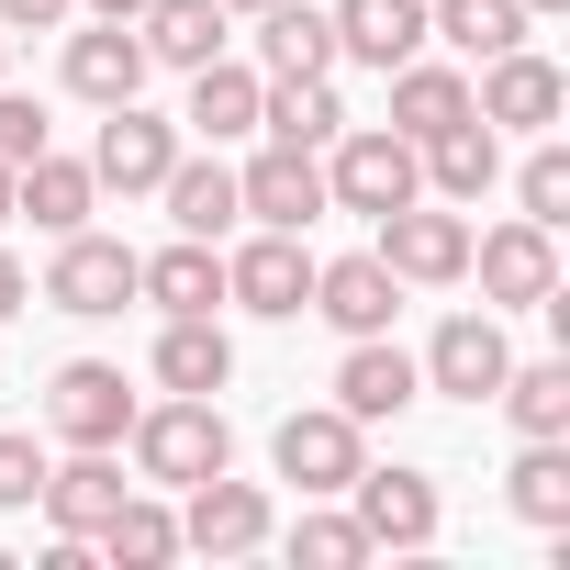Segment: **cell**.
<instances>
[{
  "mask_svg": "<svg viewBox=\"0 0 570 570\" xmlns=\"http://www.w3.org/2000/svg\"><path fill=\"white\" fill-rule=\"evenodd\" d=\"M124 448H135V481H157V492H190V481L235 470V425H224V403H213V392H168V403H135Z\"/></svg>",
  "mask_w": 570,
  "mask_h": 570,
  "instance_id": "cell-1",
  "label": "cell"
},
{
  "mask_svg": "<svg viewBox=\"0 0 570 570\" xmlns=\"http://www.w3.org/2000/svg\"><path fill=\"white\" fill-rule=\"evenodd\" d=\"M403 202H425L414 135H392V124H347V135L325 146V213H358V224H381V213H403Z\"/></svg>",
  "mask_w": 570,
  "mask_h": 570,
  "instance_id": "cell-2",
  "label": "cell"
},
{
  "mask_svg": "<svg viewBox=\"0 0 570 570\" xmlns=\"http://www.w3.org/2000/svg\"><path fill=\"white\" fill-rule=\"evenodd\" d=\"M370 257L403 292H448V279H470V213L459 202H403V213L370 224Z\"/></svg>",
  "mask_w": 570,
  "mask_h": 570,
  "instance_id": "cell-3",
  "label": "cell"
},
{
  "mask_svg": "<svg viewBox=\"0 0 570 570\" xmlns=\"http://www.w3.org/2000/svg\"><path fill=\"white\" fill-rule=\"evenodd\" d=\"M470 279H481V303L492 314H537L559 292V235L503 213V224H470Z\"/></svg>",
  "mask_w": 570,
  "mask_h": 570,
  "instance_id": "cell-4",
  "label": "cell"
},
{
  "mask_svg": "<svg viewBox=\"0 0 570 570\" xmlns=\"http://www.w3.org/2000/svg\"><path fill=\"white\" fill-rule=\"evenodd\" d=\"M224 303L257 314V325H303V303H314V246L279 235V224H257L246 246H224Z\"/></svg>",
  "mask_w": 570,
  "mask_h": 570,
  "instance_id": "cell-5",
  "label": "cell"
},
{
  "mask_svg": "<svg viewBox=\"0 0 570 570\" xmlns=\"http://www.w3.org/2000/svg\"><path fill=\"white\" fill-rule=\"evenodd\" d=\"M268 459H279V481H292L303 503H336V492L358 481V459H370V425L336 414V403H303V414H279Z\"/></svg>",
  "mask_w": 570,
  "mask_h": 570,
  "instance_id": "cell-6",
  "label": "cell"
},
{
  "mask_svg": "<svg viewBox=\"0 0 570 570\" xmlns=\"http://www.w3.org/2000/svg\"><path fill=\"white\" fill-rule=\"evenodd\" d=\"M235 213H246V224H279V235H314V224H325V157L257 135V157L235 168Z\"/></svg>",
  "mask_w": 570,
  "mask_h": 570,
  "instance_id": "cell-7",
  "label": "cell"
},
{
  "mask_svg": "<svg viewBox=\"0 0 570 570\" xmlns=\"http://www.w3.org/2000/svg\"><path fill=\"white\" fill-rule=\"evenodd\" d=\"M470 112H481L492 135H559V112H570V79H559L537 46H503V57H481V79H470Z\"/></svg>",
  "mask_w": 570,
  "mask_h": 570,
  "instance_id": "cell-8",
  "label": "cell"
},
{
  "mask_svg": "<svg viewBox=\"0 0 570 570\" xmlns=\"http://www.w3.org/2000/svg\"><path fill=\"white\" fill-rule=\"evenodd\" d=\"M414 370H425V392H448V403H470V414H481V403L503 392V370H514V336H503V314L481 303V314H448V325L425 336V358H414Z\"/></svg>",
  "mask_w": 570,
  "mask_h": 570,
  "instance_id": "cell-9",
  "label": "cell"
},
{
  "mask_svg": "<svg viewBox=\"0 0 570 570\" xmlns=\"http://www.w3.org/2000/svg\"><path fill=\"white\" fill-rule=\"evenodd\" d=\"M179 146H190V135H179L168 112H146V90H135V101H112V112H101V135H90V179H101V190H124V202H146V190L168 179V157H179Z\"/></svg>",
  "mask_w": 570,
  "mask_h": 570,
  "instance_id": "cell-10",
  "label": "cell"
},
{
  "mask_svg": "<svg viewBox=\"0 0 570 570\" xmlns=\"http://www.w3.org/2000/svg\"><path fill=\"white\" fill-rule=\"evenodd\" d=\"M46 303L57 314H79V325H101V314H124L135 303V246L124 235H57V257H46Z\"/></svg>",
  "mask_w": 570,
  "mask_h": 570,
  "instance_id": "cell-11",
  "label": "cell"
},
{
  "mask_svg": "<svg viewBox=\"0 0 570 570\" xmlns=\"http://www.w3.org/2000/svg\"><path fill=\"white\" fill-rule=\"evenodd\" d=\"M124 425H135V392H124L112 358H68L46 381V436L57 448H124Z\"/></svg>",
  "mask_w": 570,
  "mask_h": 570,
  "instance_id": "cell-12",
  "label": "cell"
},
{
  "mask_svg": "<svg viewBox=\"0 0 570 570\" xmlns=\"http://www.w3.org/2000/svg\"><path fill=\"white\" fill-rule=\"evenodd\" d=\"M336 503L358 514L370 548H436V470H403V459L370 470V459H358V481H347Z\"/></svg>",
  "mask_w": 570,
  "mask_h": 570,
  "instance_id": "cell-13",
  "label": "cell"
},
{
  "mask_svg": "<svg viewBox=\"0 0 570 570\" xmlns=\"http://www.w3.org/2000/svg\"><path fill=\"white\" fill-rule=\"evenodd\" d=\"M268 537H279V514H268L257 481H235V470L190 481V503H179V548H202V559H257Z\"/></svg>",
  "mask_w": 570,
  "mask_h": 570,
  "instance_id": "cell-14",
  "label": "cell"
},
{
  "mask_svg": "<svg viewBox=\"0 0 570 570\" xmlns=\"http://www.w3.org/2000/svg\"><path fill=\"white\" fill-rule=\"evenodd\" d=\"M336 414H358V425H392V414H414L425 403V370H414V347H392V336H347V358H336Z\"/></svg>",
  "mask_w": 570,
  "mask_h": 570,
  "instance_id": "cell-15",
  "label": "cell"
},
{
  "mask_svg": "<svg viewBox=\"0 0 570 570\" xmlns=\"http://www.w3.org/2000/svg\"><path fill=\"white\" fill-rule=\"evenodd\" d=\"M57 79H68V101L112 112V101H135V90H146V35H135V23H112V12H90V35H68Z\"/></svg>",
  "mask_w": 570,
  "mask_h": 570,
  "instance_id": "cell-16",
  "label": "cell"
},
{
  "mask_svg": "<svg viewBox=\"0 0 570 570\" xmlns=\"http://www.w3.org/2000/svg\"><path fill=\"white\" fill-rule=\"evenodd\" d=\"M303 314H325L336 336H392V314H403V279L358 246V257H314V303Z\"/></svg>",
  "mask_w": 570,
  "mask_h": 570,
  "instance_id": "cell-17",
  "label": "cell"
},
{
  "mask_svg": "<svg viewBox=\"0 0 570 570\" xmlns=\"http://www.w3.org/2000/svg\"><path fill=\"white\" fill-rule=\"evenodd\" d=\"M124 492H135V481H124L112 448H68V459H46V492H35V503H46L57 537H101V514H112Z\"/></svg>",
  "mask_w": 570,
  "mask_h": 570,
  "instance_id": "cell-18",
  "label": "cell"
},
{
  "mask_svg": "<svg viewBox=\"0 0 570 570\" xmlns=\"http://www.w3.org/2000/svg\"><path fill=\"white\" fill-rule=\"evenodd\" d=\"M135 303H157V314H224V246L213 235H168L157 257H135Z\"/></svg>",
  "mask_w": 570,
  "mask_h": 570,
  "instance_id": "cell-19",
  "label": "cell"
},
{
  "mask_svg": "<svg viewBox=\"0 0 570 570\" xmlns=\"http://www.w3.org/2000/svg\"><path fill=\"white\" fill-rule=\"evenodd\" d=\"M257 23V79H336V23L314 12V0H268V12H246Z\"/></svg>",
  "mask_w": 570,
  "mask_h": 570,
  "instance_id": "cell-20",
  "label": "cell"
},
{
  "mask_svg": "<svg viewBox=\"0 0 570 570\" xmlns=\"http://www.w3.org/2000/svg\"><path fill=\"white\" fill-rule=\"evenodd\" d=\"M257 101H268V79H257L246 57H202V68H190V112H179V135H202V146H246V135H257Z\"/></svg>",
  "mask_w": 570,
  "mask_h": 570,
  "instance_id": "cell-21",
  "label": "cell"
},
{
  "mask_svg": "<svg viewBox=\"0 0 570 570\" xmlns=\"http://www.w3.org/2000/svg\"><path fill=\"white\" fill-rule=\"evenodd\" d=\"M157 202H168V224H179V235H213V246L246 224V213H235V168H224V146H179V157H168V179H157Z\"/></svg>",
  "mask_w": 570,
  "mask_h": 570,
  "instance_id": "cell-22",
  "label": "cell"
},
{
  "mask_svg": "<svg viewBox=\"0 0 570 570\" xmlns=\"http://www.w3.org/2000/svg\"><path fill=\"white\" fill-rule=\"evenodd\" d=\"M414 168H425V202H459V213H470V202H481V190L503 179V135H492V124L470 112V124L425 135V146H414Z\"/></svg>",
  "mask_w": 570,
  "mask_h": 570,
  "instance_id": "cell-23",
  "label": "cell"
},
{
  "mask_svg": "<svg viewBox=\"0 0 570 570\" xmlns=\"http://www.w3.org/2000/svg\"><path fill=\"white\" fill-rule=\"evenodd\" d=\"M12 213H35V235H79L90 213H101V179H90V157H23L12 168Z\"/></svg>",
  "mask_w": 570,
  "mask_h": 570,
  "instance_id": "cell-24",
  "label": "cell"
},
{
  "mask_svg": "<svg viewBox=\"0 0 570 570\" xmlns=\"http://www.w3.org/2000/svg\"><path fill=\"white\" fill-rule=\"evenodd\" d=\"M157 392H224L235 381V336H224V314H157Z\"/></svg>",
  "mask_w": 570,
  "mask_h": 570,
  "instance_id": "cell-25",
  "label": "cell"
},
{
  "mask_svg": "<svg viewBox=\"0 0 570 570\" xmlns=\"http://www.w3.org/2000/svg\"><path fill=\"white\" fill-rule=\"evenodd\" d=\"M336 57H358V68H403V57H425V0H336Z\"/></svg>",
  "mask_w": 570,
  "mask_h": 570,
  "instance_id": "cell-26",
  "label": "cell"
},
{
  "mask_svg": "<svg viewBox=\"0 0 570 570\" xmlns=\"http://www.w3.org/2000/svg\"><path fill=\"white\" fill-rule=\"evenodd\" d=\"M135 35H146V68H179V79H190L202 57L235 46V12H224V0H146Z\"/></svg>",
  "mask_w": 570,
  "mask_h": 570,
  "instance_id": "cell-27",
  "label": "cell"
},
{
  "mask_svg": "<svg viewBox=\"0 0 570 570\" xmlns=\"http://www.w3.org/2000/svg\"><path fill=\"white\" fill-rule=\"evenodd\" d=\"M448 124H470V68H448V57H403L392 68V135H448Z\"/></svg>",
  "mask_w": 570,
  "mask_h": 570,
  "instance_id": "cell-28",
  "label": "cell"
},
{
  "mask_svg": "<svg viewBox=\"0 0 570 570\" xmlns=\"http://www.w3.org/2000/svg\"><path fill=\"white\" fill-rule=\"evenodd\" d=\"M503 503H514L537 537H570V436H525L514 470H503Z\"/></svg>",
  "mask_w": 570,
  "mask_h": 570,
  "instance_id": "cell-29",
  "label": "cell"
},
{
  "mask_svg": "<svg viewBox=\"0 0 570 570\" xmlns=\"http://www.w3.org/2000/svg\"><path fill=\"white\" fill-rule=\"evenodd\" d=\"M257 135H279V146H336L347 135V101H336V79H268V101H257Z\"/></svg>",
  "mask_w": 570,
  "mask_h": 570,
  "instance_id": "cell-30",
  "label": "cell"
},
{
  "mask_svg": "<svg viewBox=\"0 0 570 570\" xmlns=\"http://www.w3.org/2000/svg\"><path fill=\"white\" fill-rule=\"evenodd\" d=\"M90 548H101L112 570H168V559H179V514H168L157 492H124V503L101 514V537H90Z\"/></svg>",
  "mask_w": 570,
  "mask_h": 570,
  "instance_id": "cell-31",
  "label": "cell"
},
{
  "mask_svg": "<svg viewBox=\"0 0 570 570\" xmlns=\"http://www.w3.org/2000/svg\"><path fill=\"white\" fill-rule=\"evenodd\" d=\"M492 403H503L514 436H570V358H514Z\"/></svg>",
  "mask_w": 570,
  "mask_h": 570,
  "instance_id": "cell-32",
  "label": "cell"
},
{
  "mask_svg": "<svg viewBox=\"0 0 570 570\" xmlns=\"http://www.w3.org/2000/svg\"><path fill=\"white\" fill-rule=\"evenodd\" d=\"M425 46L503 57V46H525V0H425Z\"/></svg>",
  "mask_w": 570,
  "mask_h": 570,
  "instance_id": "cell-33",
  "label": "cell"
},
{
  "mask_svg": "<svg viewBox=\"0 0 570 570\" xmlns=\"http://www.w3.org/2000/svg\"><path fill=\"white\" fill-rule=\"evenodd\" d=\"M279 548H292L303 570H358V559H370L358 514H336V503H303V514H292V537H279Z\"/></svg>",
  "mask_w": 570,
  "mask_h": 570,
  "instance_id": "cell-34",
  "label": "cell"
},
{
  "mask_svg": "<svg viewBox=\"0 0 570 570\" xmlns=\"http://www.w3.org/2000/svg\"><path fill=\"white\" fill-rule=\"evenodd\" d=\"M514 202H525V224H548V235L570 224V146H559V135H537V146H525V168H514Z\"/></svg>",
  "mask_w": 570,
  "mask_h": 570,
  "instance_id": "cell-35",
  "label": "cell"
},
{
  "mask_svg": "<svg viewBox=\"0 0 570 570\" xmlns=\"http://www.w3.org/2000/svg\"><path fill=\"white\" fill-rule=\"evenodd\" d=\"M57 146V124H46V101L35 90H12L0 79V168H23V157H46Z\"/></svg>",
  "mask_w": 570,
  "mask_h": 570,
  "instance_id": "cell-36",
  "label": "cell"
},
{
  "mask_svg": "<svg viewBox=\"0 0 570 570\" xmlns=\"http://www.w3.org/2000/svg\"><path fill=\"white\" fill-rule=\"evenodd\" d=\"M35 492H46V436L12 425V436H0V514H23Z\"/></svg>",
  "mask_w": 570,
  "mask_h": 570,
  "instance_id": "cell-37",
  "label": "cell"
},
{
  "mask_svg": "<svg viewBox=\"0 0 570 570\" xmlns=\"http://www.w3.org/2000/svg\"><path fill=\"white\" fill-rule=\"evenodd\" d=\"M79 0H0V35H57Z\"/></svg>",
  "mask_w": 570,
  "mask_h": 570,
  "instance_id": "cell-38",
  "label": "cell"
},
{
  "mask_svg": "<svg viewBox=\"0 0 570 570\" xmlns=\"http://www.w3.org/2000/svg\"><path fill=\"white\" fill-rule=\"evenodd\" d=\"M23 303H35V279H23V257H12V246H0V325H12Z\"/></svg>",
  "mask_w": 570,
  "mask_h": 570,
  "instance_id": "cell-39",
  "label": "cell"
},
{
  "mask_svg": "<svg viewBox=\"0 0 570 570\" xmlns=\"http://www.w3.org/2000/svg\"><path fill=\"white\" fill-rule=\"evenodd\" d=\"M79 12H112V23H135V12H146V0H79Z\"/></svg>",
  "mask_w": 570,
  "mask_h": 570,
  "instance_id": "cell-40",
  "label": "cell"
},
{
  "mask_svg": "<svg viewBox=\"0 0 570 570\" xmlns=\"http://www.w3.org/2000/svg\"><path fill=\"white\" fill-rule=\"evenodd\" d=\"M0 224H12V168H0Z\"/></svg>",
  "mask_w": 570,
  "mask_h": 570,
  "instance_id": "cell-41",
  "label": "cell"
},
{
  "mask_svg": "<svg viewBox=\"0 0 570 570\" xmlns=\"http://www.w3.org/2000/svg\"><path fill=\"white\" fill-rule=\"evenodd\" d=\"M537 12H570V0H525V23H537Z\"/></svg>",
  "mask_w": 570,
  "mask_h": 570,
  "instance_id": "cell-42",
  "label": "cell"
},
{
  "mask_svg": "<svg viewBox=\"0 0 570 570\" xmlns=\"http://www.w3.org/2000/svg\"><path fill=\"white\" fill-rule=\"evenodd\" d=\"M224 12H235V23H246V12H268V0H224Z\"/></svg>",
  "mask_w": 570,
  "mask_h": 570,
  "instance_id": "cell-43",
  "label": "cell"
},
{
  "mask_svg": "<svg viewBox=\"0 0 570 570\" xmlns=\"http://www.w3.org/2000/svg\"><path fill=\"white\" fill-rule=\"evenodd\" d=\"M0 79H12V35H0Z\"/></svg>",
  "mask_w": 570,
  "mask_h": 570,
  "instance_id": "cell-44",
  "label": "cell"
}]
</instances>
